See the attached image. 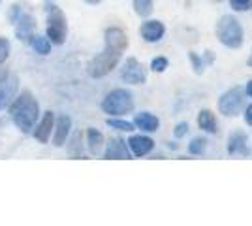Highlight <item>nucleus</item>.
<instances>
[{"instance_id":"obj_16","label":"nucleus","mask_w":252,"mask_h":226,"mask_svg":"<svg viewBox=\"0 0 252 226\" xmlns=\"http://www.w3.org/2000/svg\"><path fill=\"white\" fill-rule=\"evenodd\" d=\"M134 127H137L143 132H157L160 129V121H158L157 115H153L149 111H141L134 117Z\"/></svg>"},{"instance_id":"obj_5","label":"nucleus","mask_w":252,"mask_h":226,"mask_svg":"<svg viewBox=\"0 0 252 226\" xmlns=\"http://www.w3.org/2000/svg\"><path fill=\"white\" fill-rule=\"evenodd\" d=\"M68 36V21L64 11L55 6V4H47V38L51 43L63 45Z\"/></svg>"},{"instance_id":"obj_33","label":"nucleus","mask_w":252,"mask_h":226,"mask_svg":"<svg viewBox=\"0 0 252 226\" xmlns=\"http://www.w3.org/2000/svg\"><path fill=\"white\" fill-rule=\"evenodd\" d=\"M6 75H8V70H4V68H2V70H0V81H2Z\"/></svg>"},{"instance_id":"obj_13","label":"nucleus","mask_w":252,"mask_h":226,"mask_svg":"<svg viewBox=\"0 0 252 226\" xmlns=\"http://www.w3.org/2000/svg\"><path fill=\"white\" fill-rule=\"evenodd\" d=\"M36 31V19L29 13H21V17L15 23V36L21 42H29Z\"/></svg>"},{"instance_id":"obj_6","label":"nucleus","mask_w":252,"mask_h":226,"mask_svg":"<svg viewBox=\"0 0 252 226\" xmlns=\"http://www.w3.org/2000/svg\"><path fill=\"white\" fill-rule=\"evenodd\" d=\"M247 93L241 87H233L230 91H226L219 100V111L224 117H237L247 106Z\"/></svg>"},{"instance_id":"obj_34","label":"nucleus","mask_w":252,"mask_h":226,"mask_svg":"<svg viewBox=\"0 0 252 226\" xmlns=\"http://www.w3.org/2000/svg\"><path fill=\"white\" fill-rule=\"evenodd\" d=\"M249 66H252V53H251V57H249Z\"/></svg>"},{"instance_id":"obj_8","label":"nucleus","mask_w":252,"mask_h":226,"mask_svg":"<svg viewBox=\"0 0 252 226\" xmlns=\"http://www.w3.org/2000/svg\"><path fill=\"white\" fill-rule=\"evenodd\" d=\"M17 89H19V77L17 75L8 74L0 81V111L8 109L13 98L17 97Z\"/></svg>"},{"instance_id":"obj_17","label":"nucleus","mask_w":252,"mask_h":226,"mask_svg":"<svg viewBox=\"0 0 252 226\" xmlns=\"http://www.w3.org/2000/svg\"><path fill=\"white\" fill-rule=\"evenodd\" d=\"M198 127L207 134H217L219 132V123H217V117L211 109H201L198 113Z\"/></svg>"},{"instance_id":"obj_18","label":"nucleus","mask_w":252,"mask_h":226,"mask_svg":"<svg viewBox=\"0 0 252 226\" xmlns=\"http://www.w3.org/2000/svg\"><path fill=\"white\" fill-rule=\"evenodd\" d=\"M87 143H89V151L93 155H98L104 145V134L96 129H89L87 130Z\"/></svg>"},{"instance_id":"obj_9","label":"nucleus","mask_w":252,"mask_h":226,"mask_svg":"<svg viewBox=\"0 0 252 226\" xmlns=\"http://www.w3.org/2000/svg\"><path fill=\"white\" fill-rule=\"evenodd\" d=\"M104 159H107V161H130L132 155H130L128 143L121 138H109V141L105 143Z\"/></svg>"},{"instance_id":"obj_35","label":"nucleus","mask_w":252,"mask_h":226,"mask_svg":"<svg viewBox=\"0 0 252 226\" xmlns=\"http://www.w3.org/2000/svg\"><path fill=\"white\" fill-rule=\"evenodd\" d=\"M217 2H222V0H217Z\"/></svg>"},{"instance_id":"obj_4","label":"nucleus","mask_w":252,"mask_h":226,"mask_svg":"<svg viewBox=\"0 0 252 226\" xmlns=\"http://www.w3.org/2000/svg\"><path fill=\"white\" fill-rule=\"evenodd\" d=\"M134 97L130 91L126 89H113L111 93H107L105 98L102 100V109L107 115L113 117H123L126 113L134 111Z\"/></svg>"},{"instance_id":"obj_19","label":"nucleus","mask_w":252,"mask_h":226,"mask_svg":"<svg viewBox=\"0 0 252 226\" xmlns=\"http://www.w3.org/2000/svg\"><path fill=\"white\" fill-rule=\"evenodd\" d=\"M29 42H31L32 49H34L38 55L45 57V55L51 53V42H49L47 36H32Z\"/></svg>"},{"instance_id":"obj_24","label":"nucleus","mask_w":252,"mask_h":226,"mask_svg":"<svg viewBox=\"0 0 252 226\" xmlns=\"http://www.w3.org/2000/svg\"><path fill=\"white\" fill-rule=\"evenodd\" d=\"M207 149V140L205 138H194L189 143V153L190 155H203Z\"/></svg>"},{"instance_id":"obj_1","label":"nucleus","mask_w":252,"mask_h":226,"mask_svg":"<svg viewBox=\"0 0 252 226\" xmlns=\"http://www.w3.org/2000/svg\"><path fill=\"white\" fill-rule=\"evenodd\" d=\"M105 47L102 53H98L87 66V74L94 79L105 77L117 68L121 57L128 49V36L119 27H109L104 34Z\"/></svg>"},{"instance_id":"obj_26","label":"nucleus","mask_w":252,"mask_h":226,"mask_svg":"<svg viewBox=\"0 0 252 226\" xmlns=\"http://www.w3.org/2000/svg\"><path fill=\"white\" fill-rule=\"evenodd\" d=\"M168 65H169V61L166 59V57H155L153 63H151V70H153V72H158V74H162V72H166Z\"/></svg>"},{"instance_id":"obj_31","label":"nucleus","mask_w":252,"mask_h":226,"mask_svg":"<svg viewBox=\"0 0 252 226\" xmlns=\"http://www.w3.org/2000/svg\"><path fill=\"white\" fill-rule=\"evenodd\" d=\"M245 93H247V95L252 98V79L249 81V83H247V87H245Z\"/></svg>"},{"instance_id":"obj_20","label":"nucleus","mask_w":252,"mask_h":226,"mask_svg":"<svg viewBox=\"0 0 252 226\" xmlns=\"http://www.w3.org/2000/svg\"><path fill=\"white\" fill-rule=\"evenodd\" d=\"M189 59H190V63H192V68H194V72L196 74H203V70H205V66H207V63H213V55L207 53L205 55V61L201 59L198 53H194V51H190L189 53Z\"/></svg>"},{"instance_id":"obj_12","label":"nucleus","mask_w":252,"mask_h":226,"mask_svg":"<svg viewBox=\"0 0 252 226\" xmlns=\"http://www.w3.org/2000/svg\"><path fill=\"white\" fill-rule=\"evenodd\" d=\"M53 130H55L53 145L55 147H63L66 140H68V136H70V130H72V119H70V115H59Z\"/></svg>"},{"instance_id":"obj_28","label":"nucleus","mask_w":252,"mask_h":226,"mask_svg":"<svg viewBox=\"0 0 252 226\" xmlns=\"http://www.w3.org/2000/svg\"><path fill=\"white\" fill-rule=\"evenodd\" d=\"M19 17H21V8H19L17 4H13V6H10V11H8V21H10L11 25H15Z\"/></svg>"},{"instance_id":"obj_7","label":"nucleus","mask_w":252,"mask_h":226,"mask_svg":"<svg viewBox=\"0 0 252 226\" xmlns=\"http://www.w3.org/2000/svg\"><path fill=\"white\" fill-rule=\"evenodd\" d=\"M121 79L130 85H143L147 81V68L141 65L137 59L130 57L126 59L121 68Z\"/></svg>"},{"instance_id":"obj_2","label":"nucleus","mask_w":252,"mask_h":226,"mask_svg":"<svg viewBox=\"0 0 252 226\" xmlns=\"http://www.w3.org/2000/svg\"><path fill=\"white\" fill-rule=\"evenodd\" d=\"M8 109H10V117L15 123V127L25 134H31V130L34 129L36 121L40 117V106L31 91H23L19 97L13 98Z\"/></svg>"},{"instance_id":"obj_23","label":"nucleus","mask_w":252,"mask_h":226,"mask_svg":"<svg viewBox=\"0 0 252 226\" xmlns=\"http://www.w3.org/2000/svg\"><path fill=\"white\" fill-rule=\"evenodd\" d=\"M107 127L121 130V132H132L134 130V123H128V121H123V119H107Z\"/></svg>"},{"instance_id":"obj_22","label":"nucleus","mask_w":252,"mask_h":226,"mask_svg":"<svg viewBox=\"0 0 252 226\" xmlns=\"http://www.w3.org/2000/svg\"><path fill=\"white\" fill-rule=\"evenodd\" d=\"M68 155L70 157H81V132H75L68 143Z\"/></svg>"},{"instance_id":"obj_21","label":"nucleus","mask_w":252,"mask_h":226,"mask_svg":"<svg viewBox=\"0 0 252 226\" xmlns=\"http://www.w3.org/2000/svg\"><path fill=\"white\" fill-rule=\"evenodd\" d=\"M153 2L155 0H134V11L139 17H149L153 13Z\"/></svg>"},{"instance_id":"obj_25","label":"nucleus","mask_w":252,"mask_h":226,"mask_svg":"<svg viewBox=\"0 0 252 226\" xmlns=\"http://www.w3.org/2000/svg\"><path fill=\"white\" fill-rule=\"evenodd\" d=\"M10 51H11L10 40H8V38H4V36H0V66L8 61Z\"/></svg>"},{"instance_id":"obj_15","label":"nucleus","mask_w":252,"mask_h":226,"mask_svg":"<svg viewBox=\"0 0 252 226\" xmlns=\"http://www.w3.org/2000/svg\"><path fill=\"white\" fill-rule=\"evenodd\" d=\"M53 127H55V115H53V111H45V115L42 117L40 125L34 129V138L40 143H47L49 138H51Z\"/></svg>"},{"instance_id":"obj_32","label":"nucleus","mask_w":252,"mask_h":226,"mask_svg":"<svg viewBox=\"0 0 252 226\" xmlns=\"http://www.w3.org/2000/svg\"><path fill=\"white\" fill-rule=\"evenodd\" d=\"M85 2H87V4H91V6H96V4H100L102 0H85Z\"/></svg>"},{"instance_id":"obj_11","label":"nucleus","mask_w":252,"mask_h":226,"mask_svg":"<svg viewBox=\"0 0 252 226\" xmlns=\"http://www.w3.org/2000/svg\"><path fill=\"white\" fill-rule=\"evenodd\" d=\"M228 153L235 157H247L249 155V138L243 130H233L228 138Z\"/></svg>"},{"instance_id":"obj_14","label":"nucleus","mask_w":252,"mask_h":226,"mask_svg":"<svg viewBox=\"0 0 252 226\" xmlns=\"http://www.w3.org/2000/svg\"><path fill=\"white\" fill-rule=\"evenodd\" d=\"M130 151L136 155V157H145L151 151L155 149V141L151 140L149 136H141V134H134L130 136V140L126 141Z\"/></svg>"},{"instance_id":"obj_27","label":"nucleus","mask_w":252,"mask_h":226,"mask_svg":"<svg viewBox=\"0 0 252 226\" xmlns=\"http://www.w3.org/2000/svg\"><path fill=\"white\" fill-rule=\"evenodd\" d=\"M230 6L235 11H251L252 0H230Z\"/></svg>"},{"instance_id":"obj_10","label":"nucleus","mask_w":252,"mask_h":226,"mask_svg":"<svg viewBox=\"0 0 252 226\" xmlns=\"http://www.w3.org/2000/svg\"><path fill=\"white\" fill-rule=\"evenodd\" d=\"M139 34H141V38H143L145 42L157 43L164 38V34H166V27H164V23L158 21V19H151V21H145L143 25H141Z\"/></svg>"},{"instance_id":"obj_30","label":"nucleus","mask_w":252,"mask_h":226,"mask_svg":"<svg viewBox=\"0 0 252 226\" xmlns=\"http://www.w3.org/2000/svg\"><path fill=\"white\" fill-rule=\"evenodd\" d=\"M245 123L247 125H251L252 127V104H249V106H245Z\"/></svg>"},{"instance_id":"obj_36","label":"nucleus","mask_w":252,"mask_h":226,"mask_svg":"<svg viewBox=\"0 0 252 226\" xmlns=\"http://www.w3.org/2000/svg\"><path fill=\"white\" fill-rule=\"evenodd\" d=\"M0 2H2V0H0Z\"/></svg>"},{"instance_id":"obj_29","label":"nucleus","mask_w":252,"mask_h":226,"mask_svg":"<svg viewBox=\"0 0 252 226\" xmlns=\"http://www.w3.org/2000/svg\"><path fill=\"white\" fill-rule=\"evenodd\" d=\"M187 132H189V123H179L175 130H173V134H175V138H183V136H187Z\"/></svg>"},{"instance_id":"obj_3","label":"nucleus","mask_w":252,"mask_h":226,"mask_svg":"<svg viewBox=\"0 0 252 226\" xmlns=\"http://www.w3.org/2000/svg\"><path fill=\"white\" fill-rule=\"evenodd\" d=\"M217 38L224 47L239 49L243 45V40H245L241 23L233 15H222L220 21L217 23Z\"/></svg>"}]
</instances>
